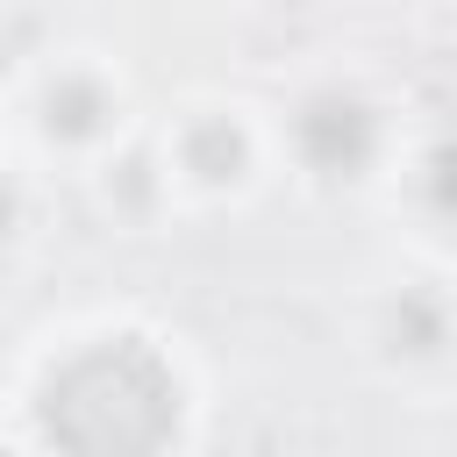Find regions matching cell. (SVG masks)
I'll return each mask as SVG.
<instances>
[{
	"label": "cell",
	"instance_id": "4",
	"mask_svg": "<svg viewBox=\"0 0 457 457\" xmlns=\"http://www.w3.org/2000/svg\"><path fill=\"white\" fill-rule=\"evenodd\" d=\"M186 164H193L200 179H236V164H243V136H236L228 121H200V129L186 136Z\"/></svg>",
	"mask_w": 457,
	"mask_h": 457
},
{
	"label": "cell",
	"instance_id": "2",
	"mask_svg": "<svg viewBox=\"0 0 457 457\" xmlns=\"http://www.w3.org/2000/svg\"><path fill=\"white\" fill-rule=\"evenodd\" d=\"M300 150H307L314 171L357 179L364 157H371V114H364L357 100H314V107L300 114Z\"/></svg>",
	"mask_w": 457,
	"mask_h": 457
},
{
	"label": "cell",
	"instance_id": "6",
	"mask_svg": "<svg viewBox=\"0 0 457 457\" xmlns=\"http://www.w3.org/2000/svg\"><path fill=\"white\" fill-rule=\"evenodd\" d=\"M436 200H443V207L457 214V157H450V150L436 157Z\"/></svg>",
	"mask_w": 457,
	"mask_h": 457
},
{
	"label": "cell",
	"instance_id": "3",
	"mask_svg": "<svg viewBox=\"0 0 457 457\" xmlns=\"http://www.w3.org/2000/svg\"><path fill=\"white\" fill-rule=\"evenodd\" d=\"M43 107H50V129H57V136H93V129L107 121V93H100L93 79H57Z\"/></svg>",
	"mask_w": 457,
	"mask_h": 457
},
{
	"label": "cell",
	"instance_id": "5",
	"mask_svg": "<svg viewBox=\"0 0 457 457\" xmlns=\"http://www.w3.org/2000/svg\"><path fill=\"white\" fill-rule=\"evenodd\" d=\"M393 336H400V350H436L443 343V314L428 300H400L393 307Z\"/></svg>",
	"mask_w": 457,
	"mask_h": 457
},
{
	"label": "cell",
	"instance_id": "1",
	"mask_svg": "<svg viewBox=\"0 0 457 457\" xmlns=\"http://www.w3.org/2000/svg\"><path fill=\"white\" fill-rule=\"evenodd\" d=\"M43 428L64 457H157L179 428V393L143 343H100L57 371Z\"/></svg>",
	"mask_w": 457,
	"mask_h": 457
}]
</instances>
